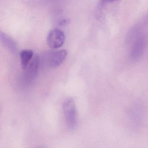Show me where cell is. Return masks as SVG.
Segmentation results:
<instances>
[{
	"mask_svg": "<svg viewBox=\"0 0 148 148\" xmlns=\"http://www.w3.org/2000/svg\"><path fill=\"white\" fill-rule=\"evenodd\" d=\"M143 105L140 101L134 102L128 110V117L132 126L135 128L140 127L144 117Z\"/></svg>",
	"mask_w": 148,
	"mask_h": 148,
	"instance_id": "1",
	"label": "cell"
},
{
	"mask_svg": "<svg viewBox=\"0 0 148 148\" xmlns=\"http://www.w3.org/2000/svg\"><path fill=\"white\" fill-rule=\"evenodd\" d=\"M63 112L68 128L73 130L77 125V112L75 102L69 98L65 100L63 105Z\"/></svg>",
	"mask_w": 148,
	"mask_h": 148,
	"instance_id": "2",
	"label": "cell"
},
{
	"mask_svg": "<svg viewBox=\"0 0 148 148\" xmlns=\"http://www.w3.org/2000/svg\"><path fill=\"white\" fill-rule=\"evenodd\" d=\"M131 44L129 58L132 62H137L143 54L146 47V38L143 34H140Z\"/></svg>",
	"mask_w": 148,
	"mask_h": 148,
	"instance_id": "3",
	"label": "cell"
},
{
	"mask_svg": "<svg viewBox=\"0 0 148 148\" xmlns=\"http://www.w3.org/2000/svg\"><path fill=\"white\" fill-rule=\"evenodd\" d=\"M67 52L65 50L50 51L43 55V59L47 65L51 68L60 65L65 59Z\"/></svg>",
	"mask_w": 148,
	"mask_h": 148,
	"instance_id": "4",
	"label": "cell"
},
{
	"mask_svg": "<svg viewBox=\"0 0 148 148\" xmlns=\"http://www.w3.org/2000/svg\"><path fill=\"white\" fill-rule=\"evenodd\" d=\"M65 36L61 30L54 29L50 31L47 35V44L50 48L57 49L60 48L64 43Z\"/></svg>",
	"mask_w": 148,
	"mask_h": 148,
	"instance_id": "5",
	"label": "cell"
},
{
	"mask_svg": "<svg viewBox=\"0 0 148 148\" xmlns=\"http://www.w3.org/2000/svg\"><path fill=\"white\" fill-rule=\"evenodd\" d=\"M40 62V57L38 55H36L33 58L27 68L25 70L26 71L25 79L27 83L32 82L36 78L38 73Z\"/></svg>",
	"mask_w": 148,
	"mask_h": 148,
	"instance_id": "6",
	"label": "cell"
},
{
	"mask_svg": "<svg viewBox=\"0 0 148 148\" xmlns=\"http://www.w3.org/2000/svg\"><path fill=\"white\" fill-rule=\"evenodd\" d=\"M0 39L6 49L12 54L15 55L19 51V47L17 42L8 34L1 32Z\"/></svg>",
	"mask_w": 148,
	"mask_h": 148,
	"instance_id": "7",
	"label": "cell"
},
{
	"mask_svg": "<svg viewBox=\"0 0 148 148\" xmlns=\"http://www.w3.org/2000/svg\"><path fill=\"white\" fill-rule=\"evenodd\" d=\"M20 58L21 66L24 70H25L31 62L34 56V52L31 50H22L20 52Z\"/></svg>",
	"mask_w": 148,
	"mask_h": 148,
	"instance_id": "8",
	"label": "cell"
},
{
	"mask_svg": "<svg viewBox=\"0 0 148 148\" xmlns=\"http://www.w3.org/2000/svg\"><path fill=\"white\" fill-rule=\"evenodd\" d=\"M70 22V20L69 19H64L60 21L59 23V25L60 26H64L66 25H68Z\"/></svg>",
	"mask_w": 148,
	"mask_h": 148,
	"instance_id": "9",
	"label": "cell"
},
{
	"mask_svg": "<svg viewBox=\"0 0 148 148\" xmlns=\"http://www.w3.org/2000/svg\"><path fill=\"white\" fill-rule=\"evenodd\" d=\"M117 0H101V2L103 3H112L116 1Z\"/></svg>",
	"mask_w": 148,
	"mask_h": 148,
	"instance_id": "10",
	"label": "cell"
}]
</instances>
